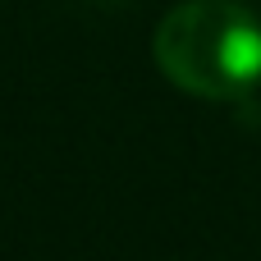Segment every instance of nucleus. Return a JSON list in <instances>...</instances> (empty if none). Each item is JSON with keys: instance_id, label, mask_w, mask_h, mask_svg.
<instances>
[{"instance_id": "obj_1", "label": "nucleus", "mask_w": 261, "mask_h": 261, "mask_svg": "<svg viewBox=\"0 0 261 261\" xmlns=\"http://www.w3.org/2000/svg\"><path fill=\"white\" fill-rule=\"evenodd\" d=\"M151 55L179 92L243 101L261 83V23L239 0H184L156 23Z\"/></svg>"}]
</instances>
